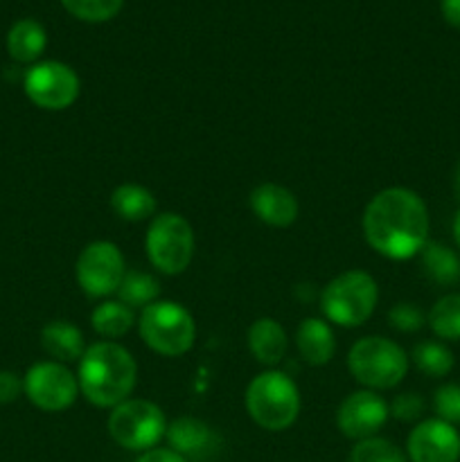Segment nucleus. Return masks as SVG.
I'll return each instance as SVG.
<instances>
[{
  "mask_svg": "<svg viewBox=\"0 0 460 462\" xmlns=\"http://www.w3.org/2000/svg\"><path fill=\"white\" fill-rule=\"evenodd\" d=\"M428 208L409 188H386L363 210L365 242L379 255L404 262L419 255L428 242Z\"/></svg>",
  "mask_w": 460,
  "mask_h": 462,
  "instance_id": "f257e3e1",
  "label": "nucleus"
},
{
  "mask_svg": "<svg viewBox=\"0 0 460 462\" xmlns=\"http://www.w3.org/2000/svg\"><path fill=\"white\" fill-rule=\"evenodd\" d=\"M79 393L99 409H115L133 393L138 364L115 341H97L86 347L77 370Z\"/></svg>",
  "mask_w": 460,
  "mask_h": 462,
  "instance_id": "f03ea898",
  "label": "nucleus"
},
{
  "mask_svg": "<svg viewBox=\"0 0 460 462\" xmlns=\"http://www.w3.org/2000/svg\"><path fill=\"white\" fill-rule=\"evenodd\" d=\"M248 415L266 431H284L300 415V391L289 374L266 370L253 377L244 395Z\"/></svg>",
  "mask_w": 460,
  "mask_h": 462,
  "instance_id": "7ed1b4c3",
  "label": "nucleus"
},
{
  "mask_svg": "<svg viewBox=\"0 0 460 462\" xmlns=\"http://www.w3.org/2000/svg\"><path fill=\"white\" fill-rule=\"evenodd\" d=\"M379 302L377 280L368 271L352 269L336 275L325 284L320 293V310L329 323L338 328H359Z\"/></svg>",
  "mask_w": 460,
  "mask_h": 462,
  "instance_id": "20e7f679",
  "label": "nucleus"
},
{
  "mask_svg": "<svg viewBox=\"0 0 460 462\" xmlns=\"http://www.w3.org/2000/svg\"><path fill=\"white\" fill-rule=\"evenodd\" d=\"M347 370L368 391H388L404 382L409 355L386 337H363L347 352Z\"/></svg>",
  "mask_w": 460,
  "mask_h": 462,
  "instance_id": "39448f33",
  "label": "nucleus"
},
{
  "mask_svg": "<svg viewBox=\"0 0 460 462\" xmlns=\"http://www.w3.org/2000/svg\"><path fill=\"white\" fill-rule=\"evenodd\" d=\"M140 337L156 355L180 356L197 341V323L183 305L156 300L140 311Z\"/></svg>",
  "mask_w": 460,
  "mask_h": 462,
  "instance_id": "423d86ee",
  "label": "nucleus"
},
{
  "mask_svg": "<svg viewBox=\"0 0 460 462\" xmlns=\"http://www.w3.org/2000/svg\"><path fill=\"white\" fill-rule=\"evenodd\" d=\"M194 230L183 215L161 212L152 219L144 237L147 257L165 275H179L189 266L194 257Z\"/></svg>",
  "mask_w": 460,
  "mask_h": 462,
  "instance_id": "0eeeda50",
  "label": "nucleus"
},
{
  "mask_svg": "<svg viewBox=\"0 0 460 462\" xmlns=\"http://www.w3.org/2000/svg\"><path fill=\"white\" fill-rule=\"evenodd\" d=\"M167 420L161 406L149 400H124L108 415V433L129 451L156 449L165 438Z\"/></svg>",
  "mask_w": 460,
  "mask_h": 462,
  "instance_id": "6e6552de",
  "label": "nucleus"
},
{
  "mask_svg": "<svg viewBox=\"0 0 460 462\" xmlns=\"http://www.w3.org/2000/svg\"><path fill=\"white\" fill-rule=\"evenodd\" d=\"M23 393L36 409L45 413H59L75 404L79 395V382L66 364L41 361L23 377Z\"/></svg>",
  "mask_w": 460,
  "mask_h": 462,
  "instance_id": "1a4fd4ad",
  "label": "nucleus"
},
{
  "mask_svg": "<svg viewBox=\"0 0 460 462\" xmlns=\"http://www.w3.org/2000/svg\"><path fill=\"white\" fill-rule=\"evenodd\" d=\"M27 99L43 111H63L79 97V77L61 61L34 63L23 77Z\"/></svg>",
  "mask_w": 460,
  "mask_h": 462,
  "instance_id": "9d476101",
  "label": "nucleus"
},
{
  "mask_svg": "<svg viewBox=\"0 0 460 462\" xmlns=\"http://www.w3.org/2000/svg\"><path fill=\"white\" fill-rule=\"evenodd\" d=\"M126 273L124 255L113 242L88 244L77 257V284L88 298H106L117 293Z\"/></svg>",
  "mask_w": 460,
  "mask_h": 462,
  "instance_id": "9b49d317",
  "label": "nucleus"
},
{
  "mask_svg": "<svg viewBox=\"0 0 460 462\" xmlns=\"http://www.w3.org/2000/svg\"><path fill=\"white\" fill-rule=\"evenodd\" d=\"M391 418L388 402L374 391L350 393L336 411V427L350 440H368L379 433V429Z\"/></svg>",
  "mask_w": 460,
  "mask_h": 462,
  "instance_id": "f8f14e48",
  "label": "nucleus"
},
{
  "mask_svg": "<svg viewBox=\"0 0 460 462\" xmlns=\"http://www.w3.org/2000/svg\"><path fill=\"white\" fill-rule=\"evenodd\" d=\"M410 462H458L460 433L445 420H422L406 440Z\"/></svg>",
  "mask_w": 460,
  "mask_h": 462,
  "instance_id": "ddd939ff",
  "label": "nucleus"
},
{
  "mask_svg": "<svg viewBox=\"0 0 460 462\" xmlns=\"http://www.w3.org/2000/svg\"><path fill=\"white\" fill-rule=\"evenodd\" d=\"M165 438L170 442V449L183 456L188 462L210 458L221 445L212 427L197 418H179L167 424Z\"/></svg>",
  "mask_w": 460,
  "mask_h": 462,
  "instance_id": "4468645a",
  "label": "nucleus"
},
{
  "mask_svg": "<svg viewBox=\"0 0 460 462\" xmlns=\"http://www.w3.org/2000/svg\"><path fill=\"white\" fill-rule=\"evenodd\" d=\"M251 210L262 224L273 226V228H287L298 219V199L291 189L278 183H262L248 197Z\"/></svg>",
  "mask_w": 460,
  "mask_h": 462,
  "instance_id": "2eb2a0df",
  "label": "nucleus"
},
{
  "mask_svg": "<svg viewBox=\"0 0 460 462\" xmlns=\"http://www.w3.org/2000/svg\"><path fill=\"white\" fill-rule=\"evenodd\" d=\"M296 347L309 365H327L336 352L334 329L323 319H305L296 329Z\"/></svg>",
  "mask_w": 460,
  "mask_h": 462,
  "instance_id": "dca6fc26",
  "label": "nucleus"
},
{
  "mask_svg": "<svg viewBox=\"0 0 460 462\" xmlns=\"http://www.w3.org/2000/svg\"><path fill=\"white\" fill-rule=\"evenodd\" d=\"M248 350L262 365H278L287 355V332L275 319L262 316L248 328Z\"/></svg>",
  "mask_w": 460,
  "mask_h": 462,
  "instance_id": "f3484780",
  "label": "nucleus"
},
{
  "mask_svg": "<svg viewBox=\"0 0 460 462\" xmlns=\"http://www.w3.org/2000/svg\"><path fill=\"white\" fill-rule=\"evenodd\" d=\"M41 346L59 364L79 361L86 352V341L81 329L70 320H50L41 329Z\"/></svg>",
  "mask_w": 460,
  "mask_h": 462,
  "instance_id": "a211bd4d",
  "label": "nucleus"
},
{
  "mask_svg": "<svg viewBox=\"0 0 460 462\" xmlns=\"http://www.w3.org/2000/svg\"><path fill=\"white\" fill-rule=\"evenodd\" d=\"M111 208L120 219L144 221L156 217V197L138 183H122L111 192Z\"/></svg>",
  "mask_w": 460,
  "mask_h": 462,
  "instance_id": "6ab92c4d",
  "label": "nucleus"
},
{
  "mask_svg": "<svg viewBox=\"0 0 460 462\" xmlns=\"http://www.w3.org/2000/svg\"><path fill=\"white\" fill-rule=\"evenodd\" d=\"M48 45L43 25L34 18H23L14 23L7 34V52L18 63H34Z\"/></svg>",
  "mask_w": 460,
  "mask_h": 462,
  "instance_id": "aec40b11",
  "label": "nucleus"
},
{
  "mask_svg": "<svg viewBox=\"0 0 460 462\" xmlns=\"http://www.w3.org/2000/svg\"><path fill=\"white\" fill-rule=\"evenodd\" d=\"M422 269L433 282L454 284L460 280V257L454 248L445 246L440 242H427V246L419 251Z\"/></svg>",
  "mask_w": 460,
  "mask_h": 462,
  "instance_id": "412c9836",
  "label": "nucleus"
},
{
  "mask_svg": "<svg viewBox=\"0 0 460 462\" xmlns=\"http://www.w3.org/2000/svg\"><path fill=\"white\" fill-rule=\"evenodd\" d=\"M93 329L104 338H120L135 325V311L120 300H106L90 314Z\"/></svg>",
  "mask_w": 460,
  "mask_h": 462,
  "instance_id": "4be33fe9",
  "label": "nucleus"
},
{
  "mask_svg": "<svg viewBox=\"0 0 460 462\" xmlns=\"http://www.w3.org/2000/svg\"><path fill=\"white\" fill-rule=\"evenodd\" d=\"M117 296H120V302H124L131 310H144L158 300L161 282L144 271H126L120 289H117Z\"/></svg>",
  "mask_w": 460,
  "mask_h": 462,
  "instance_id": "5701e85b",
  "label": "nucleus"
},
{
  "mask_svg": "<svg viewBox=\"0 0 460 462\" xmlns=\"http://www.w3.org/2000/svg\"><path fill=\"white\" fill-rule=\"evenodd\" d=\"M428 328L442 341H460V293H446L431 307Z\"/></svg>",
  "mask_w": 460,
  "mask_h": 462,
  "instance_id": "b1692460",
  "label": "nucleus"
},
{
  "mask_svg": "<svg viewBox=\"0 0 460 462\" xmlns=\"http://www.w3.org/2000/svg\"><path fill=\"white\" fill-rule=\"evenodd\" d=\"M413 364L427 377H446L454 370V355L445 343L422 341L413 347Z\"/></svg>",
  "mask_w": 460,
  "mask_h": 462,
  "instance_id": "393cba45",
  "label": "nucleus"
},
{
  "mask_svg": "<svg viewBox=\"0 0 460 462\" xmlns=\"http://www.w3.org/2000/svg\"><path fill=\"white\" fill-rule=\"evenodd\" d=\"M61 5L79 21L104 23L120 14L124 0H61Z\"/></svg>",
  "mask_w": 460,
  "mask_h": 462,
  "instance_id": "a878e982",
  "label": "nucleus"
},
{
  "mask_svg": "<svg viewBox=\"0 0 460 462\" xmlns=\"http://www.w3.org/2000/svg\"><path fill=\"white\" fill-rule=\"evenodd\" d=\"M350 462H406V456L386 438H368L352 447Z\"/></svg>",
  "mask_w": 460,
  "mask_h": 462,
  "instance_id": "bb28decb",
  "label": "nucleus"
},
{
  "mask_svg": "<svg viewBox=\"0 0 460 462\" xmlns=\"http://www.w3.org/2000/svg\"><path fill=\"white\" fill-rule=\"evenodd\" d=\"M433 411L437 420L449 424H460V386L458 383H445L433 395Z\"/></svg>",
  "mask_w": 460,
  "mask_h": 462,
  "instance_id": "cd10ccee",
  "label": "nucleus"
},
{
  "mask_svg": "<svg viewBox=\"0 0 460 462\" xmlns=\"http://www.w3.org/2000/svg\"><path fill=\"white\" fill-rule=\"evenodd\" d=\"M388 323H391V328H395L397 332L410 334L422 329L427 319H424L422 310L415 307L413 302H400V305H395L388 311Z\"/></svg>",
  "mask_w": 460,
  "mask_h": 462,
  "instance_id": "c85d7f7f",
  "label": "nucleus"
},
{
  "mask_svg": "<svg viewBox=\"0 0 460 462\" xmlns=\"http://www.w3.org/2000/svg\"><path fill=\"white\" fill-rule=\"evenodd\" d=\"M391 415L400 422H415V420L422 418L424 413V400L418 393H401L392 400V404H388Z\"/></svg>",
  "mask_w": 460,
  "mask_h": 462,
  "instance_id": "c756f323",
  "label": "nucleus"
},
{
  "mask_svg": "<svg viewBox=\"0 0 460 462\" xmlns=\"http://www.w3.org/2000/svg\"><path fill=\"white\" fill-rule=\"evenodd\" d=\"M23 379L12 370H0V404H12L21 397Z\"/></svg>",
  "mask_w": 460,
  "mask_h": 462,
  "instance_id": "7c9ffc66",
  "label": "nucleus"
},
{
  "mask_svg": "<svg viewBox=\"0 0 460 462\" xmlns=\"http://www.w3.org/2000/svg\"><path fill=\"white\" fill-rule=\"evenodd\" d=\"M135 462H188V460L171 449H149L144 451V454Z\"/></svg>",
  "mask_w": 460,
  "mask_h": 462,
  "instance_id": "2f4dec72",
  "label": "nucleus"
},
{
  "mask_svg": "<svg viewBox=\"0 0 460 462\" xmlns=\"http://www.w3.org/2000/svg\"><path fill=\"white\" fill-rule=\"evenodd\" d=\"M440 12L451 27L460 30V0H440Z\"/></svg>",
  "mask_w": 460,
  "mask_h": 462,
  "instance_id": "473e14b6",
  "label": "nucleus"
},
{
  "mask_svg": "<svg viewBox=\"0 0 460 462\" xmlns=\"http://www.w3.org/2000/svg\"><path fill=\"white\" fill-rule=\"evenodd\" d=\"M454 239H455V246L460 248V210L454 219Z\"/></svg>",
  "mask_w": 460,
  "mask_h": 462,
  "instance_id": "72a5a7b5",
  "label": "nucleus"
},
{
  "mask_svg": "<svg viewBox=\"0 0 460 462\" xmlns=\"http://www.w3.org/2000/svg\"><path fill=\"white\" fill-rule=\"evenodd\" d=\"M455 189H458L460 194V165H458V171H455Z\"/></svg>",
  "mask_w": 460,
  "mask_h": 462,
  "instance_id": "f704fd0d",
  "label": "nucleus"
}]
</instances>
